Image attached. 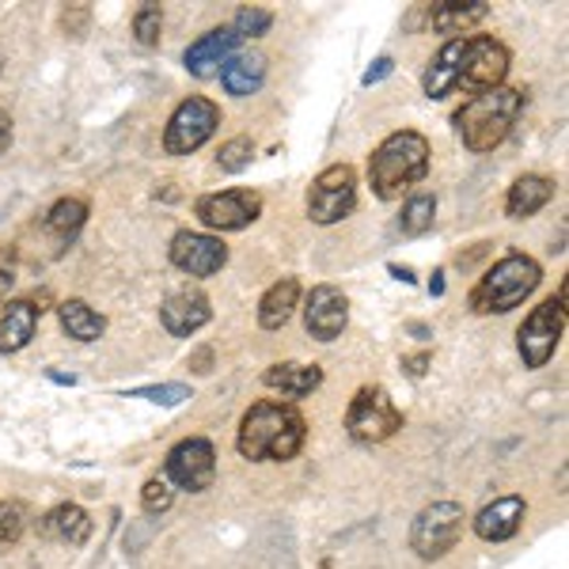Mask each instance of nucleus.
I'll list each match as a JSON object with an SVG mask.
<instances>
[{"mask_svg":"<svg viewBox=\"0 0 569 569\" xmlns=\"http://www.w3.org/2000/svg\"><path fill=\"white\" fill-rule=\"evenodd\" d=\"M509 46L493 34H463L440 46V53L429 61L421 88L429 99H448L456 91H490L501 88L509 77Z\"/></svg>","mask_w":569,"mask_h":569,"instance_id":"nucleus-1","label":"nucleus"},{"mask_svg":"<svg viewBox=\"0 0 569 569\" xmlns=\"http://www.w3.org/2000/svg\"><path fill=\"white\" fill-rule=\"evenodd\" d=\"M305 440H308V421L292 402L262 399L243 415L236 448L251 463H284V460H297Z\"/></svg>","mask_w":569,"mask_h":569,"instance_id":"nucleus-2","label":"nucleus"},{"mask_svg":"<svg viewBox=\"0 0 569 569\" xmlns=\"http://www.w3.org/2000/svg\"><path fill=\"white\" fill-rule=\"evenodd\" d=\"M528 96L520 88H490L475 91L467 103L456 110V133L471 152H493L512 133L517 118L525 114Z\"/></svg>","mask_w":569,"mask_h":569,"instance_id":"nucleus-3","label":"nucleus"},{"mask_svg":"<svg viewBox=\"0 0 569 569\" xmlns=\"http://www.w3.org/2000/svg\"><path fill=\"white\" fill-rule=\"evenodd\" d=\"M429 176V141L418 130H399L383 137L380 149L369 156V182L380 201H395L402 190Z\"/></svg>","mask_w":569,"mask_h":569,"instance_id":"nucleus-4","label":"nucleus"},{"mask_svg":"<svg viewBox=\"0 0 569 569\" xmlns=\"http://www.w3.org/2000/svg\"><path fill=\"white\" fill-rule=\"evenodd\" d=\"M543 281V270L531 254H505L482 273L479 284L471 289V311L479 316H505V311L520 308L531 292Z\"/></svg>","mask_w":569,"mask_h":569,"instance_id":"nucleus-5","label":"nucleus"},{"mask_svg":"<svg viewBox=\"0 0 569 569\" xmlns=\"http://www.w3.org/2000/svg\"><path fill=\"white\" fill-rule=\"evenodd\" d=\"M463 505L460 501H433L415 517L410 525V550L421 558V562H437L448 550H456L463 536Z\"/></svg>","mask_w":569,"mask_h":569,"instance_id":"nucleus-6","label":"nucleus"},{"mask_svg":"<svg viewBox=\"0 0 569 569\" xmlns=\"http://www.w3.org/2000/svg\"><path fill=\"white\" fill-rule=\"evenodd\" d=\"M562 335H566V284L558 289V297L543 300V305L531 311L517 330V350L525 369H543L550 357H555Z\"/></svg>","mask_w":569,"mask_h":569,"instance_id":"nucleus-7","label":"nucleus"},{"mask_svg":"<svg viewBox=\"0 0 569 569\" xmlns=\"http://www.w3.org/2000/svg\"><path fill=\"white\" fill-rule=\"evenodd\" d=\"M402 429V410L395 407L388 388H361L353 395L350 410H346V433L357 445H383Z\"/></svg>","mask_w":569,"mask_h":569,"instance_id":"nucleus-8","label":"nucleus"},{"mask_svg":"<svg viewBox=\"0 0 569 569\" xmlns=\"http://www.w3.org/2000/svg\"><path fill=\"white\" fill-rule=\"evenodd\" d=\"M220 126V107L206 96H190L176 107L163 130V152L168 156H190L198 152Z\"/></svg>","mask_w":569,"mask_h":569,"instance_id":"nucleus-9","label":"nucleus"},{"mask_svg":"<svg viewBox=\"0 0 569 569\" xmlns=\"http://www.w3.org/2000/svg\"><path fill=\"white\" fill-rule=\"evenodd\" d=\"M357 206V171L350 163H330L308 187V217L316 224H338Z\"/></svg>","mask_w":569,"mask_h":569,"instance_id":"nucleus-10","label":"nucleus"},{"mask_svg":"<svg viewBox=\"0 0 569 569\" xmlns=\"http://www.w3.org/2000/svg\"><path fill=\"white\" fill-rule=\"evenodd\" d=\"M163 479L187 493H206L217 482V452L206 437H187L163 460Z\"/></svg>","mask_w":569,"mask_h":569,"instance_id":"nucleus-11","label":"nucleus"},{"mask_svg":"<svg viewBox=\"0 0 569 569\" xmlns=\"http://www.w3.org/2000/svg\"><path fill=\"white\" fill-rule=\"evenodd\" d=\"M194 213L201 224L213 228V232H243V228H251L254 220L262 217V194L247 187L220 190V194L198 198Z\"/></svg>","mask_w":569,"mask_h":569,"instance_id":"nucleus-12","label":"nucleus"},{"mask_svg":"<svg viewBox=\"0 0 569 569\" xmlns=\"http://www.w3.org/2000/svg\"><path fill=\"white\" fill-rule=\"evenodd\" d=\"M168 259L190 278H213L228 266V247L206 232H179L168 247Z\"/></svg>","mask_w":569,"mask_h":569,"instance_id":"nucleus-13","label":"nucleus"},{"mask_svg":"<svg viewBox=\"0 0 569 569\" xmlns=\"http://www.w3.org/2000/svg\"><path fill=\"white\" fill-rule=\"evenodd\" d=\"M350 323V300L338 284H316L305 300V327L319 342H335Z\"/></svg>","mask_w":569,"mask_h":569,"instance_id":"nucleus-14","label":"nucleus"},{"mask_svg":"<svg viewBox=\"0 0 569 569\" xmlns=\"http://www.w3.org/2000/svg\"><path fill=\"white\" fill-rule=\"evenodd\" d=\"M213 319V308H209V297L194 284H182V289L168 292L160 305V323L171 338H190L198 335L201 327Z\"/></svg>","mask_w":569,"mask_h":569,"instance_id":"nucleus-15","label":"nucleus"},{"mask_svg":"<svg viewBox=\"0 0 569 569\" xmlns=\"http://www.w3.org/2000/svg\"><path fill=\"white\" fill-rule=\"evenodd\" d=\"M525 517H528V501L520 493H505V498H493L486 505L479 517L471 520V528L482 543H505V539L517 536Z\"/></svg>","mask_w":569,"mask_h":569,"instance_id":"nucleus-16","label":"nucleus"},{"mask_svg":"<svg viewBox=\"0 0 569 569\" xmlns=\"http://www.w3.org/2000/svg\"><path fill=\"white\" fill-rule=\"evenodd\" d=\"M240 34L232 31V27H217V31H206L201 34V39L190 46L187 50V72H194V77H217L220 69L228 66V61L236 58V53H240Z\"/></svg>","mask_w":569,"mask_h":569,"instance_id":"nucleus-17","label":"nucleus"},{"mask_svg":"<svg viewBox=\"0 0 569 569\" xmlns=\"http://www.w3.org/2000/svg\"><path fill=\"white\" fill-rule=\"evenodd\" d=\"M39 300H12L0 316V353H20L31 346L34 327H39Z\"/></svg>","mask_w":569,"mask_h":569,"instance_id":"nucleus-18","label":"nucleus"},{"mask_svg":"<svg viewBox=\"0 0 569 569\" xmlns=\"http://www.w3.org/2000/svg\"><path fill=\"white\" fill-rule=\"evenodd\" d=\"M262 383L273 391H281L284 399H308V395L319 391V383H323V369H319V365L281 361L262 372Z\"/></svg>","mask_w":569,"mask_h":569,"instance_id":"nucleus-19","label":"nucleus"},{"mask_svg":"<svg viewBox=\"0 0 569 569\" xmlns=\"http://www.w3.org/2000/svg\"><path fill=\"white\" fill-rule=\"evenodd\" d=\"M39 531L46 539H58V543H69V547H84L88 536H91V520L80 505L72 501H61L53 505L50 512L39 520Z\"/></svg>","mask_w":569,"mask_h":569,"instance_id":"nucleus-20","label":"nucleus"},{"mask_svg":"<svg viewBox=\"0 0 569 569\" xmlns=\"http://www.w3.org/2000/svg\"><path fill=\"white\" fill-rule=\"evenodd\" d=\"M490 16L486 0H440L429 8V23L440 34H467L471 27H479Z\"/></svg>","mask_w":569,"mask_h":569,"instance_id":"nucleus-21","label":"nucleus"},{"mask_svg":"<svg viewBox=\"0 0 569 569\" xmlns=\"http://www.w3.org/2000/svg\"><path fill=\"white\" fill-rule=\"evenodd\" d=\"M550 198H555V179H547V176H520L509 187V194H505V217H509V220L536 217Z\"/></svg>","mask_w":569,"mask_h":569,"instance_id":"nucleus-22","label":"nucleus"},{"mask_svg":"<svg viewBox=\"0 0 569 569\" xmlns=\"http://www.w3.org/2000/svg\"><path fill=\"white\" fill-rule=\"evenodd\" d=\"M217 77H220V84H224L228 96L247 99L266 84V58L254 50H243V53H236V58L217 72Z\"/></svg>","mask_w":569,"mask_h":569,"instance_id":"nucleus-23","label":"nucleus"},{"mask_svg":"<svg viewBox=\"0 0 569 569\" xmlns=\"http://www.w3.org/2000/svg\"><path fill=\"white\" fill-rule=\"evenodd\" d=\"M300 300V281L297 278H281L262 292L259 300V327L262 330H281L292 319Z\"/></svg>","mask_w":569,"mask_h":569,"instance_id":"nucleus-24","label":"nucleus"},{"mask_svg":"<svg viewBox=\"0 0 569 569\" xmlns=\"http://www.w3.org/2000/svg\"><path fill=\"white\" fill-rule=\"evenodd\" d=\"M58 319H61V327H66V335L77 338V342H99V338H103V330H107V319L99 316L88 300H77V297L61 300Z\"/></svg>","mask_w":569,"mask_h":569,"instance_id":"nucleus-25","label":"nucleus"},{"mask_svg":"<svg viewBox=\"0 0 569 569\" xmlns=\"http://www.w3.org/2000/svg\"><path fill=\"white\" fill-rule=\"evenodd\" d=\"M84 220H88V201L61 198V201H53L50 213H46V232H50L53 240L69 243L72 236H77L80 228H84Z\"/></svg>","mask_w":569,"mask_h":569,"instance_id":"nucleus-26","label":"nucleus"},{"mask_svg":"<svg viewBox=\"0 0 569 569\" xmlns=\"http://www.w3.org/2000/svg\"><path fill=\"white\" fill-rule=\"evenodd\" d=\"M437 220V198L433 194H415L402 206V217H399V228L402 236H426Z\"/></svg>","mask_w":569,"mask_h":569,"instance_id":"nucleus-27","label":"nucleus"},{"mask_svg":"<svg viewBox=\"0 0 569 569\" xmlns=\"http://www.w3.org/2000/svg\"><path fill=\"white\" fill-rule=\"evenodd\" d=\"M27 528V509L20 501H0V550L20 543Z\"/></svg>","mask_w":569,"mask_h":569,"instance_id":"nucleus-28","label":"nucleus"},{"mask_svg":"<svg viewBox=\"0 0 569 569\" xmlns=\"http://www.w3.org/2000/svg\"><path fill=\"white\" fill-rule=\"evenodd\" d=\"M160 27H163V12H160V4H141L137 8V16H133V34H137V42L141 46H160Z\"/></svg>","mask_w":569,"mask_h":569,"instance_id":"nucleus-29","label":"nucleus"},{"mask_svg":"<svg viewBox=\"0 0 569 569\" xmlns=\"http://www.w3.org/2000/svg\"><path fill=\"white\" fill-rule=\"evenodd\" d=\"M254 160V144H251V137H232V141H224L220 144V156H217V163H220V171H243L247 163Z\"/></svg>","mask_w":569,"mask_h":569,"instance_id":"nucleus-30","label":"nucleus"},{"mask_svg":"<svg viewBox=\"0 0 569 569\" xmlns=\"http://www.w3.org/2000/svg\"><path fill=\"white\" fill-rule=\"evenodd\" d=\"M171 501H176V490H171L168 479H149L141 486V509L149 517H163L171 509Z\"/></svg>","mask_w":569,"mask_h":569,"instance_id":"nucleus-31","label":"nucleus"},{"mask_svg":"<svg viewBox=\"0 0 569 569\" xmlns=\"http://www.w3.org/2000/svg\"><path fill=\"white\" fill-rule=\"evenodd\" d=\"M270 27H273V12H266V8H240L232 31L240 34V39H259Z\"/></svg>","mask_w":569,"mask_h":569,"instance_id":"nucleus-32","label":"nucleus"},{"mask_svg":"<svg viewBox=\"0 0 569 569\" xmlns=\"http://www.w3.org/2000/svg\"><path fill=\"white\" fill-rule=\"evenodd\" d=\"M130 395L133 399L160 402V407H179L182 399H190V388L187 383H149V388H133Z\"/></svg>","mask_w":569,"mask_h":569,"instance_id":"nucleus-33","label":"nucleus"},{"mask_svg":"<svg viewBox=\"0 0 569 569\" xmlns=\"http://www.w3.org/2000/svg\"><path fill=\"white\" fill-rule=\"evenodd\" d=\"M391 69H395V61H391V58H376V61H372V69L361 77V84H365V88L380 84V80H388V77H391Z\"/></svg>","mask_w":569,"mask_h":569,"instance_id":"nucleus-34","label":"nucleus"},{"mask_svg":"<svg viewBox=\"0 0 569 569\" xmlns=\"http://www.w3.org/2000/svg\"><path fill=\"white\" fill-rule=\"evenodd\" d=\"M61 23H66V31L72 34V39H80L88 27V8H69L66 16H61Z\"/></svg>","mask_w":569,"mask_h":569,"instance_id":"nucleus-35","label":"nucleus"},{"mask_svg":"<svg viewBox=\"0 0 569 569\" xmlns=\"http://www.w3.org/2000/svg\"><path fill=\"white\" fill-rule=\"evenodd\" d=\"M402 369H407L410 376H426V369H429V353L421 350V353H410V357H402Z\"/></svg>","mask_w":569,"mask_h":569,"instance_id":"nucleus-36","label":"nucleus"},{"mask_svg":"<svg viewBox=\"0 0 569 569\" xmlns=\"http://www.w3.org/2000/svg\"><path fill=\"white\" fill-rule=\"evenodd\" d=\"M8 144H12V118L0 110V152H8Z\"/></svg>","mask_w":569,"mask_h":569,"instance_id":"nucleus-37","label":"nucleus"},{"mask_svg":"<svg viewBox=\"0 0 569 569\" xmlns=\"http://www.w3.org/2000/svg\"><path fill=\"white\" fill-rule=\"evenodd\" d=\"M429 292H433V297H445V270L433 273V281H429Z\"/></svg>","mask_w":569,"mask_h":569,"instance_id":"nucleus-38","label":"nucleus"},{"mask_svg":"<svg viewBox=\"0 0 569 569\" xmlns=\"http://www.w3.org/2000/svg\"><path fill=\"white\" fill-rule=\"evenodd\" d=\"M391 273H395V278H399V281L415 284V270H407V266H395V262H391Z\"/></svg>","mask_w":569,"mask_h":569,"instance_id":"nucleus-39","label":"nucleus"},{"mask_svg":"<svg viewBox=\"0 0 569 569\" xmlns=\"http://www.w3.org/2000/svg\"><path fill=\"white\" fill-rule=\"evenodd\" d=\"M0 281H12V262H8V254H0Z\"/></svg>","mask_w":569,"mask_h":569,"instance_id":"nucleus-40","label":"nucleus"},{"mask_svg":"<svg viewBox=\"0 0 569 569\" xmlns=\"http://www.w3.org/2000/svg\"><path fill=\"white\" fill-rule=\"evenodd\" d=\"M0 66H4V58H0Z\"/></svg>","mask_w":569,"mask_h":569,"instance_id":"nucleus-41","label":"nucleus"}]
</instances>
